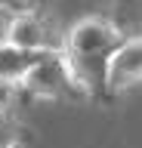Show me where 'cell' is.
I'll return each mask as SVG.
<instances>
[{
  "label": "cell",
  "instance_id": "8992f818",
  "mask_svg": "<svg viewBox=\"0 0 142 148\" xmlns=\"http://www.w3.org/2000/svg\"><path fill=\"white\" fill-rule=\"evenodd\" d=\"M19 139H22L19 120H12L6 111H0V148H19Z\"/></svg>",
  "mask_w": 142,
  "mask_h": 148
},
{
  "label": "cell",
  "instance_id": "52a82bcc",
  "mask_svg": "<svg viewBox=\"0 0 142 148\" xmlns=\"http://www.w3.org/2000/svg\"><path fill=\"white\" fill-rule=\"evenodd\" d=\"M0 9H10V12H25V9H34V0H0Z\"/></svg>",
  "mask_w": 142,
  "mask_h": 148
},
{
  "label": "cell",
  "instance_id": "277c9868",
  "mask_svg": "<svg viewBox=\"0 0 142 148\" xmlns=\"http://www.w3.org/2000/svg\"><path fill=\"white\" fill-rule=\"evenodd\" d=\"M105 90L127 92L130 86L142 83V34H127L121 46L105 62Z\"/></svg>",
  "mask_w": 142,
  "mask_h": 148
},
{
  "label": "cell",
  "instance_id": "6da1fadb",
  "mask_svg": "<svg viewBox=\"0 0 142 148\" xmlns=\"http://www.w3.org/2000/svg\"><path fill=\"white\" fill-rule=\"evenodd\" d=\"M123 37V28L108 16L90 12L74 18L65 31V56L71 74L90 86H96V80H105V62Z\"/></svg>",
  "mask_w": 142,
  "mask_h": 148
},
{
  "label": "cell",
  "instance_id": "3957f363",
  "mask_svg": "<svg viewBox=\"0 0 142 148\" xmlns=\"http://www.w3.org/2000/svg\"><path fill=\"white\" fill-rule=\"evenodd\" d=\"M12 46H19L25 53H47V49H65V28L56 18H49L47 12L37 9H25V12H12L10 25H6V37Z\"/></svg>",
  "mask_w": 142,
  "mask_h": 148
},
{
  "label": "cell",
  "instance_id": "7a4b0ae2",
  "mask_svg": "<svg viewBox=\"0 0 142 148\" xmlns=\"http://www.w3.org/2000/svg\"><path fill=\"white\" fill-rule=\"evenodd\" d=\"M22 92H28L34 99H62V96H74L71 86V71H68V56L65 49H47V53H34L28 71L22 77Z\"/></svg>",
  "mask_w": 142,
  "mask_h": 148
},
{
  "label": "cell",
  "instance_id": "5b68a950",
  "mask_svg": "<svg viewBox=\"0 0 142 148\" xmlns=\"http://www.w3.org/2000/svg\"><path fill=\"white\" fill-rule=\"evenodd\" d=\"M34 56L12 46L10 40H0V83L6 86H22V77L28 71V65Z\"/></svg>",
  "mask_w": 142,
  "mask_h": 148
}]
</instances>
